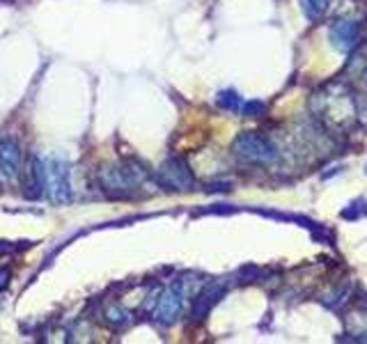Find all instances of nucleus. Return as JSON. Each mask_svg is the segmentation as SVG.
<instances>
[{
  "mask_svg": "<svg viewBox=\"0 0 367 344\" xmlns=\"http://www.w3.org/2000/svg\"><path fill=\"white\" fill-rule=\"evenodd\" d=\"M21 168V145L14 138H0V179L8 181V184H16L23 172Z\"/></svg>",
  "mask_w": 367,
  "mask_h": 344,
  "instance_id": "6",
  "label": "nucleus"
},
{
  "mask_svg": "<svg viewBox=\"0 0 367 344\" xmlns=\"http://www.w3.org/2000/svg\"><path fill=\"white\" fill-rule=\"evenodd\" d=\"M232 154L248 165H273L280 159L276 143L257 131L239 133L232 143Z\"/></svg>",
  "mask_w": 367,
  "mask_h": 344,
  "instance_id": "2",
  "label": "nucleus"
},
{
  "mask_svg": "<svg viewBox=\"0 0 367 344\" xmlns=\"http://www.w3.org/2000/svg\"><path fill=\"white\" fill-rule=\"evenodd\" d=\"M331 44L335 46L340 53H349L360 42V23L353 19H338L329 30Z\"/></svg>",
  "mask_w": 367,
  "mask_h": 344,
  "instance_id": "7",
  "label": "nucleus"
},
{
  "mask_svg": "<svg viewBox=\"0 0 367 344\" xmlns=\"http://www.w3.org/2000/svg\"><path fill=\"white\" fill-rule=\"evenodd\" d=\"M266 106L262 104V101H250V104H244L241 106V113L246 115V117H259V115H264Z\"/></svg>",
  "mask_w": 367,
  "mask_h": 344,
  "instance_id": "14",
  "label": "nucleus"
},
{
  "mask_svg": "<svg viewBox=\"0 0 367 344\" xmlns=\"http://www.w3.org/2000/svg\"><path fill=\"white\" fill-rule=\"evenodd\" d=\"M223 294H225V287L223 285H209V287H204L202 292H200L196 296V301H193V319L200 321V319H204L206 314L211 312V308L216 306V303L223 299Z\"/></svg>",
  "mask_w": 367,
  "mask_h": 344,
  "instance_id": "8",
  "label": "nucleus"
},
{
  "mask_svg": "<svg viewBox=\"0 0 367 344\" xmlns=\"http://www.w3.org/2000/svg\"><path fill=\"white\" fill-rule=\"evenodd\" d=\"M12 251H14V244H10V241H0V257L12 253Z\"/></svg>",
  "mask_w": 367,
  "mask_h": 344,
  "instance_id": "16",
  "label": "nucleus"
},
{
  "mask_svg": "<svg viewBox=\"0 0 367 344\" xmlns=\"http://www.w3.org/2000/svg\"><path fill=\"white\" fill-rule=\"evenodd\" d=\"M10 278H12L10 268H0V289H5L10 285Z\"/></svg>",
  "mask_w": 367,
  "mask_h": 344,
  "instance_id": "15",
  "label": "nucleus"
},
{
  "mask_svg": "<svg viewBox=\"0 0 367 344\" xmlns=\"http://www.w3.org/2000/svg\"><path fill=\"white\" fill-rule=\"evenodd\" d=\"M145 177L147 172L136 161H126L122 165H104L99 170V184H102L104 193H108L115 200L133 198V193L143 184Z\"/></svg>",
  "mask_w": 367,
  "mask_h": 344,
  "instance_id": "1",
  "label": "nucleus"
},
{
  "mask_svg": "<svg viewBox=\"0 0 367 344\" xmlns=\"http://www.w3.org/2000/svg\"><path fill=\"white\" fill-rule=\"evenodd\" d=\"M44 184L46 195L53 205H67L71 200V184H69V165L64 159L53 157L44 161Z\"/></svg>",
  "mask_w": 367,
  "mask_h": 344,
  "instance_id": "3",
  "label": "nucleus"
},
{
  "mask_svg": "<svg viewBox=\"0 0 367 344\" xmlns=\"http://www.w3.org/2000/svg\"><path fill=\"white\" fill-rule=\"evenodd\" d=\"M331 0H301V8H303V14L310 19V21H319L326 10H329Z\"/></svg>",
  "mask_w": 367,
  "mask_h": 344,
  "instance_id": "10",
  "label": "nucleus"
},
{
  "mask_svg": "<svg viewBox=\"0 0 367 344\" xmlns=\"http://www.w3.org/2000/svg\"><path fill=\"white\" fill-rule=\"evenodd\" d=\"M342 218L346 220H358V218H363V216H367V200L365 198H358V200H353L351 205H346L342 209Z\"/></svg>",
  "mask_w": 367,
  "mask_h": 344,
  "instance_id": "11",
  "label": "nucleus"
},
{
  "mask_svg": "<svg viewBox=\"0 0 367 344\" xmlns=\"http://www.w3.org/2000/svg\"><path fill=\"white\" fill-rule=\"evenodd\" d=\"M106 317H108V321L113 323V326H122V323L129 321V312L122 308V306H113L108 308V312H106Z\"/></svg>",
  "mask_w": 367,
  "mask_h": 344,
  "instance_id": "13",
  "label": "nucleus"
},
{
  "mask_svg": "<svg viewBox=\"0 0 367 344\" xmlns=\"http://www.w3.org/2000/svg\"><path fill=\"white\" fill-rule=\"evenodd\" d=\"M218 106L220 108H225V111H232V113H237V111H241V97L235 92V90H223L218 94Z\"/></svg>",
  "mask_w": 367,
  "mask_h": 344,
  "instance_id": "12",
  "label": "nucleus"
},
{
  "mask_svg": "<svg viewBox=\"0 0 367 344\" xmlns=\"http://www.w3.org/2000/svg\"><path fill=\"white\" fill-rule=\"evenodd\" d=\"M46 191V184H44V161L32 157L30 161V168H28V177H25V195L28 198H42Z\"/></svg>",
  "mask_w": 367,
  "mask_h": 344,
  "instance_id": "9",
  "label": "nucleus"
},
{
  "mask_svg": "<svg viewBox=\"0 0 367 344\" xmlns=\"http://www.w3.org/2000/svg\"><path fill=\"white\" fill-rule=\"evenodd\" d=\"M156 181L168 191L175 193H189L196 188V177H193L191 165L184 159L172 157L165 159L156 170Z\"/></svg>",
  "mask_w": 367,
  "mask_h": 344,
  "instance_id": "4",
  "label": "nucleus"
},
{
  "mask_svg": "<svg viewBox=\"0 0 367 344\" xmlns=\"http://www.w3.org/2000/svg\"><path fill=\"white\" fill-rule=\"evenodd\" d=\"M184 301H186V287L184 280H177L175 285L165 287L156 299V308H154V321L158 326H172L179 317H182L184 310Z\"/></svg>",
  "mask_w": 367,
  "mask_h": 344,
  "instance_id": "5",
  "label": "nucleus"
}]
</instances>
